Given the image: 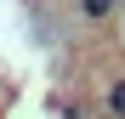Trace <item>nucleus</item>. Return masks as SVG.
I'll return each mask as SVG.
<instances>
[{
    "mask_svg": "<svg viewBox=\"0 0 125 119\" xmlns=\"http://www.w3.org/2000/svg\"><path fill=\"white\" fill-rule=\"evenodd\" d=\"M114 11H119V0H80V17L85 23H108Z\"/></svg>",
    "mask_w": 125,
    "mask_h": 119,
    "instance_id": "1",
    "label": "nucleus"
},
{
    "mask_svg": "<svg viewBox=\"0 0 125 119\" xmlns=\"http://www.w3.org/2000/svg\"><path fill=\"white\" fill-rule=\"evenodd\" d=\"M102 108H108V119H125V74L108 85V96H102Z\"/></svg>",
    "mask_w": 125,
    "mask_h": 119,
    "instance_id": "2",
    "label": "nucleus"
}]
</instances>
